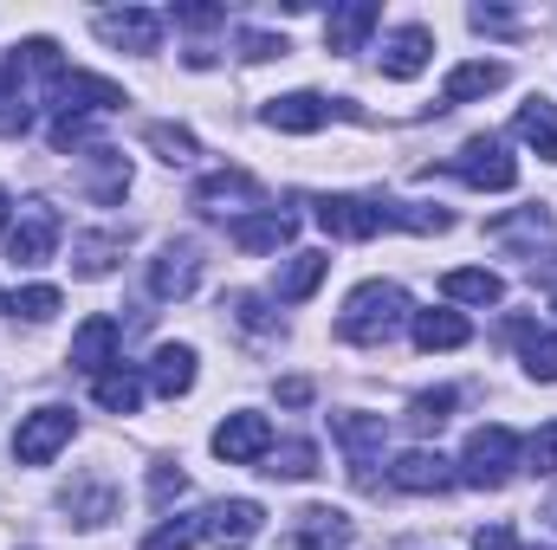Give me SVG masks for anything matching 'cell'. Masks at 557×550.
Listing matches in <instances>:
<instances>
[{"label": "cell", "instance_id": "cell-9", "mask_svg": "<svg viewBox=\"0 0 557 550\" xmlns=\"http://www.w3.org/2000/svg\"><path fill=\"white\" fill-rule=\"evenodd\" d=\"M214 453H221L227 466L267 460V453H273V421H267V414H227V421L214 427Z\"/></svg>", "mask_w": 557, "mask_h": 550}, {"label": "cell", "instance_id": "cell-39", "mask_svg": "<svg viewBox=\"0 0 557 550\" xmlns=\"http://www.w3.org/2000/svg\"><path fill=\"white\" fill-rule=\"evenodd\" d=\"M182 492H188V479H182L175 466H156V473H149V499H156V505H169V499H182Z\"/></svg>", "mask_w": 557, "mask_h": 550}, {"label": "cell", "instance_id": "cell-32", "mask_svg": "<svg viewBox=\"0 0 557 550\" xmlns=\"http://www.w3.org/2000/svg\"><path fill=\"white\" fill-rule=\"evenodd\" d=\"M267 460H273V466H267L273 479H311V473H318V447H311V440H285Z\"/></svg>", "mask_w": 557, "mask_h": 550}, {"label": "cell", "instance_id": "cell-31", "mask_svg": "<svg viewBox=\"0 0 557 550\" xmlns=\"http://www.w3.org/2000/svg\"><path fill=\"white\" fill-rule=\"evenodd\" d=\"M117 253H124V240H117V234H85V240L72 247V260H78V273H85V278H104L111 266H117Z\"/></svg>", "mask_w": 557, "mask_h": 550}, {"label": "cell", "instance_id": "cell-6", "mask_svg": "<svg viewBox=\"0 0 557 550\" xmlns=\"http://www.w3.org/2000/svg\"><path fill=\"white\" fill-rule=\"evenodd\" d=\"M124 91L111 78H91V72H59L52 78V111L59 117H98V111H117Z\"/></svg>", "mask_w": 557, "mask_h": 550}, {"label": "cell", "instance_id": "cell-30", "mask_svg": "<svg viewBox=\"0 0 557 550\" xmlns=\"http://www.w3.org/2000/svg\"><path fill=\"white\" fill-rule=\"evenodd\" d=\"M195 545H208V512H188V518H169V525H156L143 550H195Z\"/></svg>", "mask_w": 557, "mask_h": 550}, {"label": "cell", "instance_id": "cell-16", "mask_svg": "<svg viewBox=\"0 0 557 550\" xmlns=\"http://www.w3.org/2000/svg\"><path fill=\"white\" fill-rule=\"evenodd\" d=\"M499 85H506V65H499V59H467V65L447 72V85H441V111L473 104V98H486V91H499Z\"/></svg>", "mask_w": 557, "mask_h": 550}, {"label": "cell", "instance_id": "cell-12", "mask_svg": "<svg viewBox=\"0 0 557 550\" xmlns=\"http://www.w3.org/2000/svg\"><path fill=\"white\" fill-rule=\"evenodd\" d=\"M260 505L253 499H221V505H208V545L214 550H240L260 538Z\"/></svg>", "mask_w": 557, "mask_h": 550}, {"label": "cell", "instance_id": "cell-27", "mask_svg": "<svg viewBox=\"0 0 557 550\" xmlns=\"http://www.w3.org/2000/svg\"><path fill=\"white\" fill-rule=\"evenodd\" d=\"M441 291H447L454 304H499V298H506L499 273H486V266H460V273H447L441 278Z\"/></svg>", "mask_w": 557, "mask_h": 550}, {"label": "cell", "instance_id": "cell-20", "mask_svg": "<svg viewBox=\"0 0 557 550\" xmlns=\"http://www.w3.org/2000/svg\"><path fill=\"white\" fill-rule=\"evenodd\" d=\"M324 273H331V253H292L273 278V298L278 304H305V298L324 285Z\"/></svg>", "mask_w": 557, "mask_h": 550}, {"label": "cell", "instance_id": "cell-43", "mask_svg": "<svg viewBox=\"0 0 557 550\" xmlns=\"http://www.w3.org/2000/svg\"><path fill=\"white\" fill-rule=\"evenodd\" d=\"M480 550H519L512 545V525H480V538H473Z\"/></svg>", "mask_w": 557, "mask_h": 550}, {"label": "cell", "instance_id": "cell-5", "mask_svg": "<svg viewBox=\"0 0 557 550\" xmlns=\"http://www.w3.org/2000/svg\"><path fill=\"white\" fill-rule=\"evenodd\" d=\"M318 227L337 234V240H376L389 221H383V201H357V195H318L311 201Z\"/></svg>", "mask_w": 557, "mask_h": 550}, {"label": "cell", "instance_id": "cell-15", "mask_svg": "<svg viewBox=\"0 0 557 550\" xmlns=\"http://www.w3.org/2000/svg\"><path fill=\"white\" fill-rule=\"evenodd\" d=\"M383 20V7L376 0H344V7H331L324 13V46L331 52H357L363 39H370V26Z\"/></svg>", "mask_w": 557, "mask_h": 550}, {"label": "cell", "instance_id": "cell-46", "mask_svg": "<svg viewBox=\"0 0 557 550\" xmlns=\"http://www.w3.org/2000/svg\"><path fill=\"white\" fill-rule=\"evenodd\" d=\"M0 304H7V298H0Z\"/></svg>", "mask_w": 557, "mask_h": 550}, {"label": "cell", "instance_id": "cell-22", "mask_svg": "<svg viewBox=\"0 0 557 550\" xmlns=\"http://www.w3.org/2000/svg\"><path fill=\"white\" fill-rule=\"evenodd\" d=\"M428 52H434V33L428 26H396L383 39V72L389 78H416L421 65H428Z\"/></svg>", "mask_w": 557, "mask_h": 550}, {"label": "cell", "instance_id": "cell-8", "mask_svg": "<svg viewBox=\"0 0 557 550\" xmlns=\"http://www.w3.org/2000/svg\"><path fill=\"white\" fill-rule=\"evenodd\" d=\"M195 208H201V214H234V221H247V208H267V195H260L253 175H240V168H214V175L195 188Z\"/></svg>", "mask_w": 557, "mask_h": 550}, {"label": "cell", "instance_id": "cell-14", "mask_svg": "<svg viewBox=\"0 0 557 550\" xmlns=\"http://www.w3.org/2000/svg\"><path fill=\"white\" fill-rule=\"evenodd\" d=\"M91 26H98V39H104V46H124V52H156V39H162V20H156V13H143V7L98 13Z\"/></svg>", "mask_w": 557, "mask_h": 550}, {"label": "cell", "instance_id": "cell-1", "mask_svg": "<svg viewBox=\"0 0 557 550\" xmlns=\"http://www.w3.org/2000/svg\"><path fill=\"white\" fill-rule=\"evenodd\" d=\"M403 324H416L409 291H403V285H389V278H370V285H357V291L344 298L337 337H344V343H389Z\"/></svg>", "mask_w": 557, "mask_h": 550}, {"label": "cell", "instance_id": "cell-35", "mask_svg": "<svg viewBox=\"0 0 557 550\" xmlns=\"http://www.w3.org/2000/svg\"><path fill=\"white\" fill-rule=\"evenodd\" d=\"M454 402H460L454 389H428V396H416V402H409V421H416V427H441Z\"/></svg>", "mask_w": 557, "mask_h": 550}, {"label": "cell", "instance_id": "cell-40", "mask_svg": "<svg viewBox=\"0 0 557 550\" xmlns=\"http://www.w3.org/2000/svg\"><path fill=\"white\" fill-rule=\"evenodd\" d=\"M240 52H247V59H285L292 46H285V39H273V33H247V39H240Z\"/></svg>", "mask_w": 557, "mask_h": 550}, {"label": "cell", "instance_id": "cell-45", "mask_svg": "<svg viewBox=\"0 0 557 550\" xmlns=\"http://www.w3.org/2000/svg\"><path fill=\"white\" fill-rule=\"evenodd\" d=\"M7 214H13V201H7V188H0V234H7Z\"/></svg>", "mask_w": 557, "mask_h": 550}, {"label": "cell", "instance_id": "cell-29", "mask_svg": "<svg viewBox=\"0 0 557 550\" xmlns=\"http://www.w3.org/2000/svg\"><path fill=\"white\" fill-rule=\"evenodd\" d=\"M33 124V104H26V91H20V65L7 59L0 65V137H20Z\"/></svg>", "mask_w": 557, "mask_h": 550}, {"label": "cell", "instance_id": "cell-33", "mask_svg": "<svg viewBox=\"0 0 557 550\" xmlns=\"http://www.w3.org/2000/svg\"><path fill=\"white\" fill-rule=\"evenodd\" d=\"M91 162H98V182H91V195H98V201H117V195L131 188V162H124L117 149H91Z\"/></svg>", "mask_w": 557, "mask_h": 550}, {"label": "cell", "instance_id": "cell-37", "mask_svg": "<svg viewBox=\"0 0 557 550\" xmlns=\"http://www.w3.org/2000/svg\"><path fill=\"white\" fill-rule=\"evenodd\" d=\"M13 311H20V317H33V324H46V317L59 311V291H52V285H26V291L13 298Z\"/></svg>", "mask_w": 557, "mask_h": 550}, {"label": "cell", "instance_id": "cell-7", "mask_svg": "<svg viewBox=\"0 0 557 550\" xmlns=\"http://www.w3.org/2000/svg\"><path fill=\"white\" fill-rule=\"evenodd\" d=\"M72 409H33L20 421V434H13V453H20V466H46L65 440H72Z\"/></svg>", "mask_w": 557, "mask_h": 550}, {"label": "cell", "instance_id": "cell-34", "mask_svg": "<svg viewBox=\"0 0 557 550\" xmlns=\"http://www.w3.org/2000/svg\"><path fill=\"white\" fill-rule=\"evenodd\" d=\"M149 149H156L162 162H195V137L175 130V124H149Z\"/></svg>", "mask_w": 557, "mask_h": 550}, {"label": "cell", "instance_id": "cell-44", "mask_svg": "<svg viewBox=\"0 0 557 550\" xmlns=\"http://www.w3.org/2000/svg\"><path fill=\"white\" fill-rule=\"evenodd\" d=\"M278 402H285V409H305V402H311V383H305V376L278 383Z\"/></svg>", "mask_w": 557, "mask_h": 550}, {"label": "cell", "instance_id": "cell-18", "mask_svg": "<svg viewBox=\"0 0 557 550\" xmlns=\"http://www.w3.org/2000/svg\"><path fill=\"white\" fill-rule=\"evenodd\" d=\"M389 479H396L403 492H447V486H454V473H447V460H441L434 447H409V453H396Z\"/></svg>", "mask_w": 557, "mask_h": 550}, {"label": "cell", "instance_id": "cell-19", "mask_svg": "<svg viewBox=\"0 0 557 550\" xmlns=\"http://www.w3.org/2000/svg\"><path fill=\"white\" fill-rule=\"evenodd\" d=\"M350 545V518L331 505H305L292 525V550H344Z\"/></svg>", "mask_w": 557, "mask_h": 550}, {"label": "cell", "instance_id": "cell-25", "mask_svg": "<svg viewBox=\"0 0 557 550\" xmlns=\"http://www.w3.org/2000/svg\"><path fill=\"white\" fill-rule=\"evenodd\" d=\"M512 130L532 142L545 162H557V104H552V98H525V104H519V117H512Z\"/></svg>", "mask_w": 557, "mask_h": 550}, {"label": "cell", "instance_id": "cell-42", "mask_svg": "<svg viewBox=\"0 0 557 550\" xmlns=\"http://www.w3.org/2000/svg\"><path fill=\"white\" fill-rule=\"evenodd\" d=\"M473 26H480V33H512V13H499V7H473Z\"/></svg>", "mask_w": 557, "mask_h": 550}, {"label": "cell", "instance_id": "cell-21", "mask_svg": "<svg viewBox=\"0 0 557 550\" xmlns=\"http://www.w3.org/2000/svg\"><path fill=\"white\" fill-rule=\"evenodd\" d=\"M149 389L169 396V402L188 396V389H195V350H188V343H162V350L149 357Z\"/></svg>", "mask_w": 557, "mask_h": 550}, {"label": "cell", "instance_id": "cell-4", "mask_svg": "<svg viewBox=\"0 0 557 550\" xmlns=\"http://www.w3.org/2000/svg\"><path fill=\"white\" fill-rule=\"evenodd\" d=\"M52 247H59V208L26 201V208H20V221L7 227V260H13V266H46V260H52Z\"/></svg>", "mask_w": 557, "mask_h": 550}, {"label": "cell", "instance_id": "cell-41", "mask_svg": "<svg viewBox=\"0 0 557 550\" xmlns=\"http://www.w3.org/2000/svg\"><path fill=\"white\" fill-rule=\"evenodd\" d=\"M175 20H182V26H221L227 13H221V7H175Z\"/></svg>", "mask_w": 557, "mask_h": 550}, {"label": "cell", "instance_id": "cell-26", "mask_svg": "<svg viewBox=\"0 0 557 550\" xmlns=\"http://www.w3.org/2000/svg\"><path fill=\"white\" fill-rule=\"evenodd\" d=\"M473 337V324L460 311H416V343L421 350H460Z\"/></svg>", "mask_w": 557, "mask_h": 550}, {"label": "cell", "instance_id": "cell-13", "mask_svg": "<svg viewBox=\"0 0 557 550\" xmlns=\"http://www.w3.org/2000/svg\"><path fill=\"white\" fill-rule=\"evenodd\" d=\"M117 343H124V324H117V317H91V324H78V337H72V370L104 376V370L117 363Z\"/></svg>", "mask_w": 557, "mask_h": 550}, {"label": "cell", "instance_id": "cell-36", "mask_svg": "<svg viewBox=\"0 0 557 550\" xmlns=\"http://www.w3.org/2000/svg\"><path fill=\"white\" fill-rule=\"evenodd\" d=\"M519 460H525L532 473H557V421H552V427H539V434L525 440V453H519Z\"/></svg>", "mask_w": 557, "mask_h": 550}, {"label": "cell", "instance_id": "cell-24", "mask_svg": "<svg viewBox=\"0 0 557 550\" xmlns=\"http://www.w3.org/2000/svg\"><path fill=\"white\" fill-rule=\"evenodd\" d=\"M512 343H519V357H525V376H532V383H557V337L545 330V324L512 317Z\"/></svg>", "mask_w": 557, "mask_h": 550}, {"label": "cell", "instance_id": "cell-11", "mask_svg": "<svg viewBox=\"0 0 557 550\" xmlns=\"http://www.w3.org/2000/svg\"><path fill=\"white\" fill-rule=\"evenodd\" d=\"M201 285V253L188 247V240H169L156 260H149V291L156 298H188Z\"/></svg>", "mask_w": 557, "mask_h": 550}, {"label": "cell", "instance_id": "cell-2", "mask_svg": "<svg viewBox=\"0 0 557 550\" xmlns=\"http://www.w3.org/2000/svg\"><path fill=\"white\" fill-rule=\"evenodd\" d=\"M519 453H525V440H519L512 427H473L467 447H460V479L499 492V486L519 473Z\"/></svg>", "mask_w": 557, "mask_h": 550}, {"label": "cell", "instance_id": "cell-17", "mask_svg": "<svg viewBox=\"0 0 557 550\" xmlns=\"http://www.w3.org/2000/svg\"><path fill=\"white\" fill-rule=\"evenodd\" d=\"M324 117H331V104L318 91H285V98L267 104V124L285 130V137H311V130H324Z\"/></svg>", "mask_w": 557, "mask_h": 550}, {"label": "cell", "instance_id": "cell-38", "mask_svg": "<svg viewBox=\"0 0 557 550\" xmlns=\"http://www.w3.org/2000/svg\"><path fill=\"white\" fill-rule=\"evenodd\" d=\"M227 304H234V324H240V330H273V317H267V304H260L253 291H234Z\"/></svg>", "mask_w": 557, "mask_h": 550}, {"label": "cell", "instance_id": "cell-10", "mask_svg": "<svg viewBox=\"0 0 557 550\" xmlns=\"http://www.w3.org/2000/svg\"><path fill=\"white\" fill-rule=\"evenodd\" d=\"M337 440H344L350 479H357V486H376V466H383V421H376V414H337Z\"/></svg>", "mask_w": 557, "mask_h": 550}, {"label": "cell", "instance_id": "cell-3", "mask_svg": "<svg viewBox=\"0 0 557 550\" xmlns=\"http://www.w3.org/2000/svg\"><path fill=\"white\" fill-rule=\"evenodd\" d=\"M454 175H460L467 188H493V195L519 188V162L506 155V142L499 137H467L460 142V155H454Z\"/></svg>", "mask_w": 557, "mask_h": 550}, {"label": "cell", "instance_id": "cell-28", "mask_svg": "<svg viewBox=\"0 0 557 550\" xmlns=\"http://www.w3.org/2000/svg\"><path fill=\"white\" fill-rule=\"evenodd\" d=\"M91 396H98V409H111V414H137L143 409V376L104 370V376H91Z\"/></svg>", "mask_w": 557, "mask_h": 550}, {"label": "cell", "instance_id": "cell-23", "mask_svg": "<svg viewBox=\"0 0 557 550\" xmlns=\"http://www.w3.org/2000/svg\"><path fill=\"white\" fill-rule=\"evenodd\" d=\"M227 240H234L240 253H278V247L292 240V214H278V208L247 214V221H234V227H227Z\"/></svg>", "mask_w": 557, "mask_h": 550}]
</instances>
